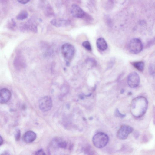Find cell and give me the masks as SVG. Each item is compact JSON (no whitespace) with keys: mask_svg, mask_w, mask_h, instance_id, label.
<instances>
[{"mask_svg":"<svg viewBox=\"0 0 155 155\" xmlns=\"http://www.w3.org/2000/svg\"><path fill=\"white\" fill-rule=\"evenodd\" d=\"M147 99L143 96L135 98L132 100L130 106V112L134 117L140 118L146 113L148 107Z\"/></svg>","mask_w":155,"mask_h":155,"instance_id":"obj_1","label":"cell"},{"mask_svg":"<svg viewBox=\"0 0 155 155\" xmlns=\"http://www.w3.org/2000/svg\"><path fill=\"white\" fill-rule=\"evenodd\" d=\"M109 140L108 136L105 133L99 132L95 134L92 138L94 145L99 148H102L107 144Z\"/></svg>","mask_w":155,"mask_h":155,"instance_id":"obj_2","label":"cell"},{"mask_svg":"<svg viewBox=\"0 0 155 155\" xmlns=\"http://www.w3.org/2000/svg\"><path fill=\"white\" fill-rule=\"evenodd\" d=\"M62 54L67 63L73 58L75 53V49L71 44L66 43L63 44L61 47Z\"/></svg>","mask_w":155,"mask_h":155,"instance_id":"obj_3","label":"cell"},{"mask_svg":"<svg viewBox=\"0 0 155 155\" xmlns=\"http://www.w3.org/2000/svg\"><path fill=\"white\" fill-rule=\"evenodd\" d=\"M128 48L130 51L133 54H137L142 50L143 45L141 41L139 39L134 38L130 42Z\"/></svg>","mask_w":155,"mask_h":155,"instance_id":"obj_4","label":"cell"},{"mask_svg":"<svg viewBox=\"0 0 155 155\" xmlns=\"http://www.w3.org/2000/svg\"><path fill=\"white\" fill-rule=\"evenodd\" d=\"M40 109L43 112H47L51 109L52 106V100L51 97L46 96L41 98L39 101Z\"/></svg>","mask_w":155,"mask_h":155,"instance_id":"obj_5","label":"cell"},{"mask_svg":"<svg viewBox=\"0 0 155 155\" xmlns=\"http://www.w3.org/2000/svg\"><path fill=\"white\" fill-rule=\"evenodd\" d=\"M133 131V129L131 127L126 125H122L117 132V137L120 139H125L127 138L129 134Z\"/></svg>","mask_w":155,"mask_h":155,"instance_id":"obj_6","label":"cell"},{"mask_svg":"<svg viewBox=\"0 0 155 155\" xmlns=\"http://www.w3.org/2000/svg\"><path fill=\"white\" fill-rule=\"evenodd\" d=\"M140 78L138 74L135 72L130 73L127 78V83L129 86L131 88H135L139 85Z\"/></svg>","mask_w":155,"mask_h":155,"instance_id":"obj_7","label":"cell"},{"mask_svg":"<svg viewBox=\"0 0 155 155\" xmlns=\"http://www.w3.org/2000/svg\"><path fill=\"white\" fill-rule=\"evenodd\" d=\"M14 68L18 71H20L25 66V63L23 57L20 54L17 55L13 61Z\"/></svg>","mask_w":155,"mask_h":155,"instance_id":"obj_8","label":"cell"},{"mask_svg":"<svg viewBox=\"0 0 155 155\" xmlns=\"http://www.w3.org/2000/svg\"><path fill=\"white\" fill-rule=\"evenodd\" d=\"M71 11L72 16L76 18H82L85 14L84 11L76 4H74L72 5Z\"/></svg>","mask_w":155,"mask_h":155,"instance_id":"obj_9","label":"cell"},{"mask_svg":"<svg viewBox=\"0 0 155 155\" xmlns=\"http://www.w3.org/2000/svg\"><path fill=\"white\" fill-rule=\"evenodd\" d=\"M11 94L10 91L6 88H2L0 90V103L5 104L10 99Z\"/></svg>","mask_w":155,"mask_h":155,"instance_id":"obj_10","label":"cell"},{"mask_svg":"<svg viewBox=\"0 0 155 155\" xmlns=\"http://www.w3.org/2000/svg\"><path fill=\"white\" fill-rule=\"evenodd\" d=\"M36 138V135L31 131H28L23 135L22 139L26 143H30L33 142Z\"/></svg>","mask_w":155,"mask_h":155,"instance_id":"obj_11","label":"cell"},{"mask_svg":"<svg viewBox=\"0 0 155 155\" xmlns=\"http://www.w3.org/2000/svg\"><path fill=\"white\" fill-rule=\"evenodd\" d=\"M70 23L68 20L60 18L53 19L51 21V24L56 27L67 26L69 25Z\"/></svg>","mask_w":155,"mask_h":155,"instance_id":"obj_12","label":"cell"},{"mask_svg":"<svg viewBox=\"0 0 155 155\" xmlns=\"http://www.w3.org/2000/svg\"><path fill=\"white\" fill-rule=\"evenodd\" d=\"M96 45L98 48L101 51H104L107 48V45L105 39L103 38H98L96 41Z\"/></svg>","mask_w":155,"mask_h":155,"instance_id":"obj_13","label":"cell"},{"mask_svg":"<svg viewBox=\"0 0 155 155\" xmlns=\"http://www.w3.org/2000/svg\"><path fill=\"white\" fill-rule=\"evenodd\" d=\"M132 64L140 71H142L144 69V64L143 61H137L131 63Z\"/></svg>","mask_w":155,"mask_h":155,"instance_id":"obj_14","label":"cell"},{"mask_svg":"<svg viewBox=\"0 0 155 155\" xmlns=\"http://www.w3.org/2000/svg\"><path fill=\"white\" fill-rule=\"evenodd\" d=\"M28 17L27 12L25 11H22L17 16L16 18L19 20H23L26 18Z\"/></svg>","mask_w":155,"mask_h":155,"instance_id":"obj_15","label":"cell"},{"mask_svg":"<svg viewBox=\"0 0 155 155\" xmlns=\"http://www.w3.org/2000/svg\"><path fill=\"white\" fill-rule=\"evenodd\" d=\"M83 46L87 50L90 51L91 50V47L89 42L88 41H85L82 43Z\"/></svg>","mask_w":155,"mask_h":155,"instance_id":"obj_16","label":"cell"},{"mask_svg":"<svg viewBox=\"0 0 155 155\" xmlns=\"http://www.w3.org/2000/svg\"><path fill=\"white\" fill-rule=\"evenodd\" d=\"M115 115L116 117H119L120 118H123L125 116V115L121 114L117 109H116L115 111Z\"/></svg>","mask_w":155,"mask_h":155,"instance_id":"obj_17","label":"cell"},{"mask_svg":"<svg viewBox=\"0 0 155 155\" xmlns=\"http://www.w3.org/2000/svg\"><path fill=\"white\" fill-rule=\"evenodd\" d=\"M149 71L150 74L153 75L154 73V66L152 64H150L149 66Z\"/></svg>","mask_w":155,"mask_h":155,"instance_id":"obj_18","label":"cell"},{"mask_svg":"<svg viewBox=\"0 0 155 155\" xmlns=\"http://www.w3.org/2000/svg\"><path fill=\"white\" fill-rule=\"evenodd\" d=\"M20 130H17L15 136V139L16 141H18L20 139Z\"/></svg>","mask_w":155,"mask_h":155,"instance_id":"obj_19","label":"cell"},{"mask_svg":"<svg viewBox=\"0 0 155 155\" xmlns=\"http://www.w3.org/2000/svg\"><path fill=\"white\" fill-rule=\"evenodd\" d=\"M11 22L9 24V25L8 27L10 29L13 30L15 28L16 24L13 20L11 21Z\"/></svg>","mask_w":155,"mask_h":155,"instance_id":"obj_20","label":"cell"},{"mask_svg":"<svg viewBox=\"0 0 155 155\" xmlns=\"http://www.w3.org/2000/svg\"><path fill=\"white\" fill-rule=\"evenodd\" d=\"M115 61V59L114 58H111V59L110 60V61L109 62L108 64V65L107 67V68L109 69L113 66L114 64V62Z\"/></svg>","mask_w":155,"mask_h":155,"instance_id":"obj_21","label":"cell"},{"mask_svg":"<svg viewBox=\"0 0 155 155\" xmlns=\"http://www.w3.org/2000/svg\"><path fill=\"white\" fill-rule=\"evenodd\" d=\"M66 143L64 142H61L58 143V146L64 148L66 146Z\"/></svg>","mask_w":155,"mask_h":155,"instance_id":"obj_22","label":"cell"},{"mask_svg":"<svg viewBox=\"0 0 155 155\" xmlns=\"http://www.w3.org/2000/svg\"><path fill=\"white\" fill-rule=\"evenodd\" d=\"M20 3L22 4H25L28 3L30 0H17Z\"/></svg>","mask_w":155,"mask_h":155,"instance_id":"obj_23","label":"cell"},{"mask_svg":"<svg viewBox=\"0 0 155 155\" xmlns=\"http://www.w3.org/2000/svg\"><path fill=\"white\" fill-rule=\"evenodd\" d=\"M36 154L41 155V154H45V153H44L42 150H39L36 153Z\"/></svg>","mask_w":155,"mask_h":155,"instance_id":"obj_24","label":"cell"},{"mask_svg":"<svg viewBox=\"0 0 155 155\" xmlns=\"http://www.w3.org/2000/svg\"><path fill=\"white\" fill-rule=\"evenodd\" d=\"M3 142V140L2 137L0 136V146L1 145Z\"/></svg>","mask_w":155,"mask_h":155,"instance_id":"obj_25","label":"cell"},{"mask_svg":"<svg viewBox=\"0 0 155 155\" xmlns=\"http://www.w3.org/2000/svg\"><path fill=\"white\" fill-rule=\"evenodd\" d=\"M124 92V89H122L121 91V93L122 94Z\"/></svg>","mask_w":155,"mask_h":155,"instance_id":"obj_26","label":"cell"}]
</instances>
